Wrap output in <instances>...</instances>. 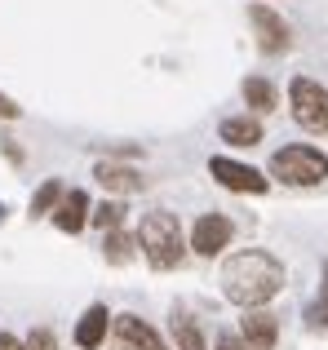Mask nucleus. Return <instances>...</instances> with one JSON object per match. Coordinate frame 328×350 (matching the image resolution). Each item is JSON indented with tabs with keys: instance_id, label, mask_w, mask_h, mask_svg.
<instances>
[{
	"instance_id": "obj_21",
	"label": "nucleus",
	"mask_w": 328,
	"mask_h": 350,
	"mask_svg": "<svg viewBox=\"0 0 328 350\" xmlns=\"http://www.w3.org/2000/svg\"><path fill=\"white\" fill-rule=\"evenodd\" d=\"M18 116H23V107H18L9 94H0V120H18Z\"/></svg>"
},
{
	"instance_id": "obj_19",
	"label": "nucleus",
	"mask_w": 328,
	"mask_h": 350,
	"mask_svg": "<svg viewBox=\"0 0 328 350\" xmlns=\"http://www.w3.org/2000/svg\"><path fill=\"white\" fill-rule=\"evenodd\" d=\"M306 319H311V328L328 333V266H324V293H320V301H315V306L306 310Z\"/></svg>"
},
{
	"instance_id": "obj_17",
	"label": "nucleus",
	"mask_w": 328,
	"mask_h": 350,
	"mask_svg": "<svg viewBox=\"0 0 328 350\" xmlns=\"http://www.w3.org/2000/svg\"><path fill=\"white\" fill-rule=\"evenodd\" d=\"M89 222H94L102 235L107 231H120V226H124V204H120V200H102L98 208H89Z\"/></svg>"
},
{
	"instance_id": "obj_11",
	"label": "nucleus",
	"mask_w": 328,
	"mask_h": 350,
	"mask_svg": "<svg viewBox=\"0 0 328 350\" xmlns=\"http://www.w3.org/2000/svg\"><path fill=\"white\" fill-rule=\"evenodd\" d=\"M94 178L102 182V191H111V196H133V191H142V173L129 169V164H98Z\"/></svg>"
},
{
	"instance_id": "obj_20",
	"label": "nucleus",
	"mask_w": 328,
	"mask_h": 350,
	"mask_svg": "<svg viewBox=\"0 0 328 350\" xmlns=\"http://www.w3.org/2000/svg\"><path fill=\"white\" fill-rule=\"evenodd\" d=\"M27 350H58V337H53L49 328H36V333L27 337Z\"/></svg>"
},
{
	"instance_id": "obj_22",
	"label": "nucleus",
	"mask_w": 328,
	"mask_h": 350,
	"mask_svg": "<svg viewBox=\"0 0 328 350\" xmlns=\"http://www.w3.org/2000/svg\"><path fill=\"white\" fill-rule=\"evenodd\" d=\"M217 350H249V346L240 342V333H222L217 337Z\"/></svg>"
},
{
	"instance_id": "obj_10",
	"label": "nucleus",
	"mask_w": 328,
	"mask_h": 350,
	"mask_svg": "<svg viewBox=\"0 0 328 350\" xmlns=\"http://www.w3.org/2000/svg\"><path fill=\"white\" fill-rule=\"evenodd\" d=\"M53 226L67 231V235L85 231V226H89V196H85V191H62L58 208H53Z\"/></svg>"
},
{
	"instance_id": "obj_2",
	"label": "nucleus",
	"mask_w": 328,
	"mask_h": 350,
	"mask_svg": "<svg viewBox=\"0 0 328 350\" xmlns=\"http://www.w3.org/2000/svg\"><path fill=\"white\" fill-rule=\"evenodd\" d=\"M133 235H138L142 257H147L156 271H173V266H182V257H187V239H182L178 217L164 213V208H156V213L142 217V226Z\"/></svg>"
},
{
	"instance_id": "obj_3",
	"label": "nucleus",
	"mask_w": 328,
	"mask_h": 350,
	"mask_svg": "<svg viewBox=\"0 0 328 350\" xmlns=\"http://www.w3.org/2000/svg\"><path fill=\"white\" fill-rule=\"evenodd\" d=\"M271 178L288 182V187H320L328 178V155L320 146L293 142V146H284V151L271 155Z\"/></svg>"
},
{
	"instance_id": "obj_16",
	"label": "nucleus",
	"mask_w": 328,
	"mask_h": 350,
	"mask_svg": "<svg viewBox=\"0 0 328 350\" xmlns=\"http://www.w3.org/2000/svg\"><path fill=\"white\" fill-rule=\"evenodd\" d=\"M133 248H138V235H129V231H107L102 239V257L111 266H124L133 257Z\"/></svg>"
},
{
	"instance_id": "obj_18",
	"label": "nucleus",
	"mask_w": 328,
	"mask_h": 350,
	"mask_svg": "<svg viewBox=\"0 0 328 350\" xmlns=\"http://www.w3.org/2000/svg\"><path fill=\"white\" fill-rule=\"evenodd\" d=\"M62 191H67V187H62L58 178H44V187L31 196V217H44V213H53V208H58V200H62Z\"/></svg>"
},
{
	"instance_id": "obj_23",
	"label": "nucleus",
	"mask_w": 328,
	"mask_h": 350,
	"mask_svg": "<svg viewBox=\"0 0 328 350\" xmlns=\"http://www.w3.org/2000/svg\"><path fill=\"white\" fill-rule=\"evenodd\" d=\"M0 350H27V342H18L14 333H0Z\"/></svg>"
},
{
	"instance_id": "obj_12",
	"label": "nucleus",
	"mask_w": 328,
	"mask_h": 350,
	"mask_svg": "<svg viewBox=\"0 0 328 350\" xmlns=\"http://www.w3.org/2000/svg\"><path fill=\"white\" fill-rule=\"evenodd\" d=\"M107 328H111V315H107V306H89L85 319L76 324V346L80 350H98L107 342Z\"/></svg>"
},
{
	"instance_id": "obj_7",
	"label": "nucleus",
	"mask_w": 328,
	"mask_h": 350,
	"mask_svg": "<svg viewBox=\"0 0 328 350\" xmlns=\"http://www.w3.org/2000/svg\"><path fill=\"white\" fill-rule=\"evenodd\" d=\"M240 342L249 346V350H275L279 342V319L271 315V310H244V319H240Z\"/></svg>"
},
{
	"instance_id": "obj_8",
	"label": "nucleus",
	"mask_w": 328,
	"mask_h": 350,
	"mask_svg": "<svg viewBox=\"0 0 328 350\" xmlns=\"http://www.w3.org/2000/svg\"><path fill=\"white\" fill-rule=\"evenodd\" d=\"M111 328H115V342H120V350H169V346L160 342L156 328L142 324L138 315H115Z\"/></svg>"
},
{
	"instance_id": "obj_15",
	"label": "nucleus",
	"mask_w": 328,
	"mask_h": 350,
	"mask_svg": "<svg viewBox=\"0 0 328 350\" xmlns=\"http://www.w3.org/2000/svg\"><path fill=\"white\" fill-rule=\"evenodd\" d=\"M169 328H173V342H178V350H208V346H204V333H200V324L187 315V310H173Z\"/></svg>"
},
{
	"instance_id": "obj_13",
	"label": "nucleus",
	"mask_w": 328,
	"mask_h": 350,
	"mask_svg": "<svg viewBox=\"0 0 328 350\" xmlns=\"http://www.w3.org/2000/svg\"><path fill=\"white\" fill-rule=\"evenodd\" d=\"M222 142H231V146H258L262 142V120L258 116H231V120H222Z\"/></svg>"
},
{
	"instance_id": "obj_1",
	"label": "nucleus",
	"mask_w": 328,
	"mask_h": 350,
	"mask_svg": "<svg viewBox=\"0 0 328 350\" xmlns=\"http://www.w3.org/2000/svg\"><path fill=\"white\" fill-rule=\"evenodd\" d=\"M284 288V262L266 248H244L222 262V293L244 310L266 306L275 293Z\"/></svg>"
},
{
	"instance_id": "obj_5",
	"label": "nucleus",
	"mask_w": 328,
	"mask_h": 350,
	"mask_svg": "<svg viewBox=\"0 0 328 350\" xmlns=\"http://www.w3.org/2000/svg\"><path fill=\"white\" fill-rule=\"evenodd\" d=\"M208 173H213V178L222 182L226 191H240V196H262V191L271 187V178H266V173H258L253 164L226 160V155H213V160H208Z\"/></svg>"
},
{
	"instance_id": "obj_4",
	"label": "nucleus",
	"mask_w": 328,
	"mask_h": 350,
	"mask_svg": "<svg viewBox=\"0 0 328 350\" xmlns=\"http://www.w3.org/2000/svg\"><path fill=\"white\" fill-rule=\"evenodd\" d=\"M288 107H293V120L306 133H328V89L320 80L297 76L288 85Z\"/></svg>"
},
{
	"instance_id": "obj_14",
	"label": "nucleus",
	"mask_w": 328,
	"mask_h": 350,
	"mask_svg": "<svg viewBox=\"0 0 328 350\" xmlns=\"http://www.w3.org/2000/svg\"><path fill=\"white\" fill-rule=\"evenodd\" d=\"M244 103H249L258 116H266V111H275V107H279V94H275V85H271V80L249 76V80H244Z\"/></svg>"
},
{
	"instance_id": "obj_6",
	"label": "nucleus",
	"mask_w": 328,
	"mask_h": 350,
	"mask_svg": "<svg viewBox=\"0 0 328 350\" xmlns=\"http://www.w3.org/2000/svg\"><path fill=\"white\" fill-rule=\"evenodd\" d=\"M231 235H235V226L226 222L222 213H204L195 222V231H191V248H195L200 257H217L226 244H231Z\"/></svg>"
},
{
	"instance_id": "obj_9",
	"label": "nucleus",
	"mask_w": 328,
	"mask_h": 350,
	"mask_svg": "<svg viewBox=\"0 0 328 350\" xmlns=\"http://www.w3.org/2000/svg\"><path fill=\"white\" fill-rule=\"evenodd\" d=\"M249 23L258 27V44H262L266 53H284V49H288V27H284V18H279L275 9L253 5V9H249Z\"/></svg>"
}]
</instances>
